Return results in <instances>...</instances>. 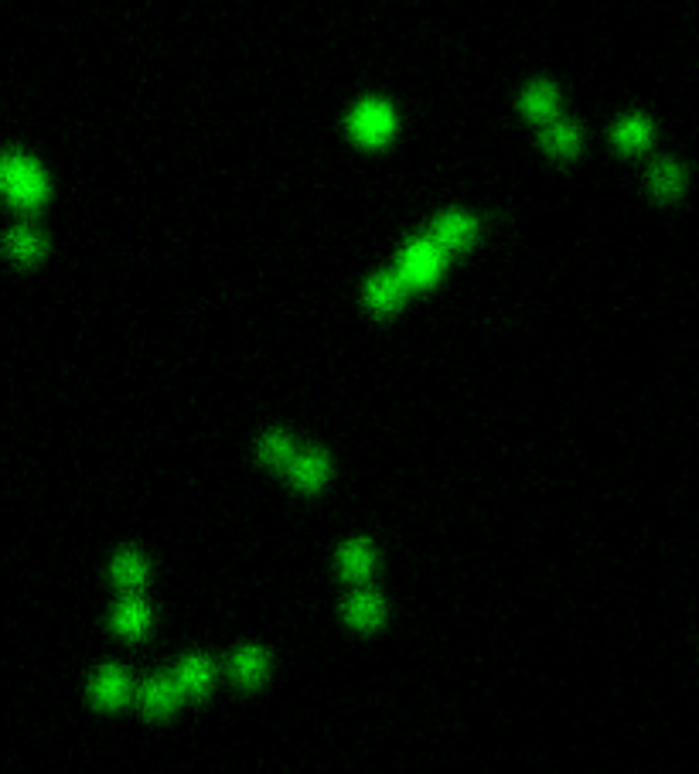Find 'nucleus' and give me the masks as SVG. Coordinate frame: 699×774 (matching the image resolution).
I'll return each instance as SVG.
<instances>
[{
    "mask_svg": "<svg viewBox=\"0 0 699 774\" xmlns=\"http://www.w3.org/2000/svg\"><path fill=\"white\" fill-rule=\"evenodd\" d=\"M0 191L18 208H35L45 202L48 181L41 174L38 161H31L24 154H4L0 157Z\"/></svg>",
    "mask_w": 699,
    "mask_h": 774,
    "instance_id": "nucleus-1",
    "label": "nucleus"
},
{
    "mask_svg": "<svg viewBox=\"0 0 699 774\" xmlns=\"http://www.w3.org/2000/svg\"><path fill=\"white\" fill-rule=\"evenodd\" d=\"M113 624L123 631V635L140 638L147 631V624H151V611H147V604H140V601H123Z\"/></svg>",
    "mask_w": 699,
    "mask_h": 774,
    "instance_id": "nucleus-9",
    "label": "nucleus"
},
{
    "mask_svg": "<svg viewBox=\"0 0 699 774\" xmlns=\"http://www.w3.org/2000/svg\"><path fill=\"white\" fill-rule=\"evenodd\" d=\"M93 696H96V703H103V706H120L123 699L130 696V679L123 676L120 669H103L93 679Z\"/></svg>",
    "mask_w": 699,
    "mask_h": 774,
    "instance_id": "nucleus-6",
    "label": "nucleus"
},
{
    "mask_svg": "<svg viewBox=\"0 0 699 774\" xmlns=\"http://www.w3.org/2000/svg\"><path fill=\"white\" fill-rule=\"evenodd\" d=\"M348 621L359 624V628H372L382 621V601L376 594H355L348 601Z\"/></svg>",
    "mask_w": 699,
    "mask_h": 774,
    "instance_id": "nucleus-12",
    "label": "nucleus"
},
{
    "mask_svg": "<svg viewBox=\"0 0 699 774\" xmlns=\"http://www.w3.org/2000/svg\"><path fill=\"white\" fill-rule=\"evenodd\" d=\"M232 669H236V676L243 679L246 686H253V682H260L266 676V655L260 648H243V652L236 655V662H232Z\"/></svg>",
    "mask_w": 699,
    "mask_h": 774,
    "instance_id": "nucleus-18",
    "label": "nucleus"
},
{
    "mask_svg": "<svg viewBox=\"0 0 699 774\" xmlns=\"http://www.w3.org/2000/svg\"><path fill=\"white\" fill-rule=\"evenodd\" d=\"M652 188L659 191V195H676V191L682 188V171L676 168V164H669V161L655 164V171H652Z\"/></svg>",
    "mask_w": 699,
    "mask_h": 774,
    "instance_id": "nucleus-19",
    "label": "nucleus"
},
{
    "mask_svg": "<svg viewBox=\"0 0 699 774\" xmlns=\"http://www.w3.org/2000/svg\"><path fill=\"white\" fill-rule=\"evenodd\" d=\"M522 110H526L532 120H549V116L556 113V89L546 86V82L529 86L526 96H522Z\"/></svg>",
    "mask_w": 699,
    "mask_h": 774,
    "instance_id": "nucleus-10",
    "label": "nucleus"
},
{
    "mask_svg": "<svg viewBox=\"0 0 699 774\" xmlns=\"http://www.w3.org/2000/svg\"><path fill=\"white\" fill-rule=\"evenodd\" d=\"M614 140H618L624 151H642L648 140H652V127H648V120H642V116H631V120H624L614 130Z\"/></svg>",
    "mask_w": 699,
    "mask_h": 774,
    "instance_id": "nucleus-14",
    "label": "nucleus"
},
{
    "mask_svg": "<svg viewBox=\"0 0 699 774\" xmlns=\"http://www.w3.org/2000/svg\"><path fill=\"white\" fill-rule=\"evenodd\" d=\"M208 682H212V665L205 659H188L178 669V689H188V693H205Z\"/></svg>",
    "mask_w": 699,
    "mask_h": 774,
    "instance_id": "nucleus-15",
    "label": "nucleus"
},
{
    "mask_svg": "<svg viewBox=\"0 0 699 774\" xmlns=\"http://www.w3.org/2000/svg\"><path fill=\"white\" fill-rule=\"evenodd\" d=\"M144 577H147V567H144V560L140 556H133V553H120L116 556V563H113V580L120 587H140L144 584Z\"/></svg>",
    "mask_w": 699,
    "mask_h": 774,
    "instance_id": "nucleus-17",
    "label": "nucleus"
},
{
    "mask_svg": "<svg viewBox=\"0 0 699 774\" xmlns=\"http://www.w3.org/2000/svg\"><path fill=\"white\" fill-rule=\"evenodd\" d=\"M341 570H345V577H369L372 570V549L365 543H348L345 549H341Z\"/></svg>",
    "mask_w": 699,
    "mask_h": 774,
    "instance_id": "nucleus-16",
    "label": "nucleus"
},
{
    "mask_svg": "<svg viewBox=\"0 0 699 774\" xmlns=\"http://www.w3.org/2000/svg\"><path fill=\"white\" fill-rule=\"evenodd\" d=\"M324 478H328V461H324V454H304L294 461V481L301 488H318Z\"/></svg>",
    "mask_w": 699,
    "mask_h": 774,
    "instance_id": "nucleus-13",
    "label": "nucleus"
},
{
    "mask_svg": "<svg viewBox=\"0 0 699 774\" xmlns=\"http://www.w3.org/2000/svg\"><path fill=\"white\" fill-rule=\"evenodd\" d=\"M140 699H144L147 713H168L181 699V689H178V682H171V679H151L144 686V693H140Z\"/></svg>",
    "mask_w": 699,
    "mask_h": 774,
    "instance_id": "nucleus-8",
    "label": "nucleus"
},
{
    "mask_svg": "<svg viewBox=\"0 0 699 774\" xmlns=\"http://www.w3.org/2000/svg\"><path fill=\"white\" fill-rule=\"evenodd\" d=\"M396 127V116L386 103H362L352 116V133L362 144L376 147L382 140H389V133Z\"/></svg>",
    "mask_w": 699,
    "mask_h": 774,
    "instance_id": "nucleus-3",
    "label": "nucleus"
},
{
    "mask_svg": "<svg viewBox=\"0 0 699 774\" xmlns=\"http://www.w3.org/2000/svg\"><path fill=\"white\" fill-rule=\"evenodd\" d=\"M440 266H444V249L434 246L430 239H416V243L406 246L403 260H399V273H403V284L413 287H427L437 280Z\"/></svg>",
    "mask_w": 699,
    "mask_h": 774,
    "instance_id": "nucleus-2",
    "label": "nucleus"
},
{
    "mask_svg": "<svg viewBox=\"0 0 699 774\" xmlns=\"http://www.w3.org/2000/svg\"><path fill=\"white\" fill-rule=\"evenodd\" d=\"M263 461L270 464H290L294 461V444L284 434H270L263 440Z\"/></svg>",
    "mask_w": 699,
    "mask_h": 774,
    "instance_id": "nucleus-20",
    "label": "nucleus"
},
{
    "mask_svg": "<svg viewBox=\"0 0 699 774\" xmlns=\"http://www.w3.org/2000/svg\"><path fill=\"white\" fill-rule=\"evenodd\" d=\"M474 239V219L461 212H447L434 222V239L430 243L440 249H461Z\"/></svg>",
    "mask_w": 699,
    "mask_h": 774,
    "instance_id": "nucleus-4",
    "label": "nucleus"
},
{
    "mask_svg": "<svg viewBox=\"0 0 699 774\" xmlns=\"http://www.w3.org/2000/svg\"><path fill=\"white\" fill-rule=\"evenodd\" d=\"M365 297H369V304L376 311H393V307L403 304V280L393 277V273H382V277H376L369 284Z\"/></svg>",
    "mask_w": 699,
    "mask_h": 774,
    "instance_id": "nucleus-7",
    "label": "nucleus"
},
{
    "mask_svg": "<svg viewBox=\"0 0 699 774\" xmlns=\"http://www.w3.org/2000/svg\"><path fill=\"white\" fill-rule=\"evenodd\" d=\"M543 144L549 154L570 157V154H577V147H580V133H577V127H570V123H556V127H549L543 133Z\"/></svg>",
    "mask_w": 699,
    "mask_h": 774,
    "instance_id": "nucleus-11",
    "label": "nucleus"
},
{
    "mask_svg": "<svg viewBox=\"0 0 699 774\" xmlns=\"http://www.w3.org/2000/svg\"><path fill=\"white\" fill-rule=\"evenodd\" d=\"M4 249H7V256H14L18 263H35L38 256L45 253V239H41V232H35V229L18 226L7 232Z\"/></svg>",
    "mask_w": 699,
    "mask_h": 774,
    "instance_id": "nucleus-5",
    "label": "nucleus"
}]
</instances>
